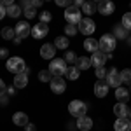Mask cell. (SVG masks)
Wrapping results in <instances>:
<instances>
[{"mask_svg":"<svg viewBox=\"0 0 131 131\" xmlns=\"http://www.w3.org/2000/svg\"><path fill=\"white\" fill-rule=\"evenodd\" d=\"M98 46H100L101 52L108 54V52H112V51L115 49V46H117V39H115L112 33H103L101 39L98 40Z\"/></svg>","mask_w":131,"mask_h":131,"instance_id":"cell-1","label":"cell"},{"mask_svg":"<svg viewBox=\"0 0 131 131\" xmlns=\"http://www.w3.org/2000/svg\"><path fill=\"white\" fill-rule=\"evenodd\" d=\"M49 72L52 73V77H63V75L68 72L67 61L63 60V58H54V60L49 63Z\"/></svg>","mask_w":131,"mask_h":131,"instance_id":"cell-2","label":"cell"},{"mask_svg":"<svg viewBox=\"0 0 131 131\" xmlns=\"http://www.w3.org/2000/svg\"><path fill=\"white\" fill-rule=\"evenodd\" d=\"M68 112H70V115L77 117V119H79V117H84L86 112H88V105L81 100H72L70 103H68Z\"/></svg>","mask_w":131,"mask_h":131,"instance_id":"cell-3","label":"cell"},{"mask_svg":"<svg viewBox=\"0 0 131 131\" xmlns=\"http://www.w3.org/2000/svg\"><path fill=\"white\" fill-rule=\"evenodd\" d=\"M25 68H26V63H25V60L19 58V56H14V58H9V60H7V70L12 72L14 75L25 73Z\"/></svg>","mask_w":131,"mask_h":131,"instance_id":"cell-4","label":"cell"},{"mask_svg":"<svg viewBox=\"0 0 131 131\" xmlns=\"http://www.w3.org/2000/svg\"><path fill=\"white\" fill-rule=\"evenodd\" d=\"M65 19L68 25H79L82 21V12L79 9H75L73 5H70L68 9H65Z\"/></svg>","mask_w":131,"mask_h":131,"instance_id":"cell-5","label":"cell"},{"mask_svg":"<svg viewBox=\"0 0 131 131\" xmlns=\"http://www.w3.org/2000/svg\"><path fill=\"white\" fill-rule=\"evenodd\" d=\"M77 26H79V31L84 33L86 37H91L94 33V30H96V25H94V21L91 19V18H82V21Z\"/></svg>","mask_w":131,"mask_h":131,"instance_id":"cell-6","label":"cell"},{"mask_svg":"<svg viewBox=\"0 0 131 131\" xmlns=\"http://www.w3.org/2000/svg\"><path fill=\"white\" fill-rule=\"evenodd\" d=\"M105 82H107L110 88H115V89H117V88H121L122 81H121V73L117 72V68H110V70H108Z\"/></svg>","mask_w":131,"mask_h":131,"instance_id":"cell-7","label":"cell"},{"mask_svg":"<svg viewBox=\"0 0 131 131\" xmlns=\"http://www.w3.org/2000/svg\"><path fill=\"white\" fill-rule=\"evenodd\" d=\"M110 58H112L110 54H105V52H101V51H96V52H93V56H91V63H93V67L100 68V67H105V63L110 60Z\"/></svg>","mask_w":131,"mask_h":131,"instance_id":"cell-8","label":"cell"},{"mask_svg":"<svg viewBox=\"0 0 131 131\" xmlns=\"http://www.w3.org/2000/svg\"><path fill=\"white\" fill-rule=\"evenodd\" d=\"M96 10L100 12L101 16H110V14H114V10H115V5H114V2H110V0H101L100 4H96Z\"/></svg>","mask_w":131,"mask_h":131,"instance_id":"cell-9","label":"cell"},{"mask_svg":"<svg viewBox=\"0 0 131 131\" xmlns=\"http://www.w3.org/2000/svg\"><path fill=\"white\" fill-rule=\"evenodd\" d=\"M49 86H51V91L54 94H61V93H65V89H67V82H65L63 77H52Z\"/></svg>","mask_w":131,"mask_h":131,"instance_id":"cell-10","label":"cell"},{"mask_svg":"<svg viewBox=\"0 0 131 131\" xmlns=\"http://www.w3.org/2000/svg\"><path fill=\"white\" fill-rule=\"evenodd\" d=\"M14 31H16V37H19V39H25V37H28L31 35V26L26 23V21H19L16 26H14Z\"/></svg>","mask_w":131,"mask_h":131,"instance_id":"cell-11","label":"cell"},{"mask_svg":"<svg viewBox=\"0 0 131 131\" xmlns=\"http://www.w3.org/2000/svg\"><path fill=\"white\" fill-rule=\"evenodd\" d=\"M47 33H49V26H47L46 23H37V25L31 28V37H33V39H39V40L44 39Z\"/></svg>","mask_w":131,"mask_h":131,"instance_id":"cell-12","label":"cell"},{"mask_svg":"<svg viewBox=\"0 0 131 131\" xmlns=\"http://www.w3.org/2000/svg\"><path fill=\"white\" fill-rule=\"evenodd\" d=\"M108 89H110V86L105 81H98L94 84V94H96L98 98H105V96L108 94Z\"/></svg>","mask_w":131,"mask_h":131,"instance_id":"cell-13","label":"cell"},{"mask_svg":"<svg viewBox=\"0 0 131 131\" xmlns=\"http://www.w3.org/2000/svg\"><path fill=\"white\" fill-rule=\"evenodd\" d=\"M54 54H56V47L52 44H44L40 47V56L44 60H54Z\"/></svg>","mask_w":131,"mask_h":131,"instance_id":"cell-14","label":"cell"},{"mask_svg":"<svg viewBox=\"0 0 131 131\" xmlns=\"http://www.w3.org/2000/svg\"><path fill=\"white\" fill-rule=\"evenodd\" d=\"M114 114H115L117 119H124V117H128L129 108H128L126 103H115V105H114Z\"/></svg>","mask_w":131,"mask_h":131,"instance_id":"cell-15","label":"cell"},{"mask_svg":"<svg viewBox=\"0 0 131 131\" xmlns=\"http://www.w3.org/2000/svg\"><path fill=\"white\" fill-rule=\"evenodd\" d=\"M12 122H14L16 126H19V128H25V126L28 124V115H26L25 112H14Z\"/></svg>","mask_w":131,"mask_h":131,"instance_id":"cell-16","label":"cell"},{"mask_svg":"<svg viewBox=\"0 0 131 131\" xmlns=\"http://www.w3.org/2000/svg\"><path fill=\"white\" fill-rule=\"evenodd\" d=\"M77 128L81 131H89L93 128V119L88 117V115H84V117H79L77 119Z\"/></svg>","mask_w":131,"mask_h":131,"instance_id":"cell-17","label":"cell"},{"mask_svg":"<svg viewBox=\"0 0 131 131\" xmlns=\"http://www.w3.org/2000/svg\"><path fill=\"white\" fill-rule=\"evenodd\" d=\"M114 129L115 131H131V121L128 117L124 119H117L115 124H114Z\"/></svg>","mask_w":131,"mask_h":131,"instance_id":"cell-18","label":"cell"},{"mask_svg":"<svg viewBox=\"0 0 131 131\" xmlns=\"http://www.w3.org/2000/svg\"><path fill=\"white\" fill-rule=\"evenodd\" d=\"M14 88L16 89H23V88H26V84H28V75L26 73H18V75H14Z\"/></svg>","mask_w":131,"mask_h":131,"instance_id":"cell-19","label":"cell"},{"mask_svg":"<svg viewBox=\"0 0 131 131\" xmlns=\"http://www.w3.org/2000/svg\"><path fill=\"white\" fill-rule=\"evenodd\" d=\"M115 98H117V103H126V101L129 100V89L117 88L115 89Z\"/></svg>","mask_w":131,"mask_h":131,"instance_id":"cell-20","label":"cell"},{"mask_svg":"<svg viewBox=\"0 0 131 131\" xmlns=\"http://www.w3.org/2000/svg\"><path fill=\"white\" fill-rule=\"evenodd\" d=\"M84 49L89 51V52H96V51H100L98 40H96V39H93V37H88V39L84 40Z\"/></svg>","mask_w":131,"mask_h":131,"instance_id":"cell-21","label":"cell"},{"mask_svg":"<svg viewBox=\"0 0 131 131\" xmlns=\"http://www.w3.org/2000/svg\"><path fill=\"white\" fill-rule=\"evenodd\" d=\"M115 39H128V30L122 26V25H115L114 26V33H112Z\"/></svg>","mask_w":131,"mask_h":131,"instance_id":"cell-22","label":"cell"},{"mask_svg":"<svg viewBox=\"0 0 131 131\" xmlns=\"http://www.w3.org/2000/svg\"><path fill=\"white\" fill-rule=\"evenodd\" d=\"M91 65V58H88V56H81V58H77V68L79 70H88Z\"/></svg>","mask_w":131,"mask_h":131,"instance_id":"cell-23","label":"cell"},{"mask_svg":"<svg viewBox=\"0 0 131 131\" xmlns=\"http://www.w3.org/2000/svg\"><path fill=\"white\" fill-rule=\"evenodd\" d=\"M0 35H2V39H5V40H14L16 31H14V28H10V26H4L2 31H0Z\"/></svg>","mask_w":131,"mask_h":131,"instance_id":"cell-24","label":"cell"},{"mask_svg":"<svg viewBox=\"0 0 131 131\" xmlns=\"http://www.w3.org/2000/svg\"><path fill=\"white\" fill-rule=\"evenodd\" d=\"M96 12V4H93V2H84V5H82V14H88V18H91V14H94Z\"/></svg>","mask_w":131,"mask_h":131,"instance_id":"cell-25","label":"cell"},{"mask_svg":"<svg viewBox=\"0 0 131 131\" xmlns=\"http://www.w3.org/2000/svg\"><path fill=\"white\" fill-rule=\"evenodd\" d=\"M68 44H70V42H68L67 37H56V39H54V47H56V49H67Z\"/></svg>","mask_w":131,"mask_h":131,"instance_id":"cell-26","label":"cell"},{"mask_svg":"<svg viewBox=\"0 0 131 131\" xmlns=\"http://www.w3.org/2000/svg\"><path fill=\"white\" fill-rule=\"evenodd\" d=\"M67 75H68V79H70V81H77V79L81 77V70H79L77 67H70L68 72H67Z\"/></svg>","mask_w":131,"mask_h":131,"instance_id":"cell-27","label":"cell"},{"mask_svg":"<svg viewBox=\"0 0 131 131\" xmlns=\"http://www.w3.org/2000/svg\"><path fill=\"white\" fill-rule=\"evenodd\" d=\"M39 81L51 82V81H52V73H51L49 70H40V72H39Z\"/></svg>","mask_w":131,"mask_h":131,"instance_id":"cell-28","label":"cell"},{"mask_svg":"<svg viewBox=\"0 0 131 131\" xmlns=\"http://www.w3.org/2000/svg\"><path fill=\"white\" fill-rule=\"evenodd\" d=\"M19 14H21V9H19V5H16V4L10 5L9 9H7V16L9 18H18Z\"/></svg>","mask_w":131,"mask_h":131,"instance_id":"cell-29","label":"cell"},{"mask_svg":"<svg viewBox=\"0 0 131 131\" xmlns=\"http://www.w3.org/2000/svg\"><path fill=\"white\" fill-rule=\"evenodd\" d=\"M121 81L122 84H129L131 86V68H126V70L121 72Z\"/></svg>","mask_w":131,"mask_h":131,"instance_id":"cell-30","label":"cell"},{"mask_svg":"<svg viewBox=\"0 0 131 131\" xmlns=\"http://www.w3.org/2000/svg\"><path fill=\"white\" fill-rule=\"evenodd\" d=\"M121 25L128 31L131 30V12H128V14H124V16H122V23H121Z\"/></svg>","mask_w":131,"mask_h":131,"instance_id":"cell-31","label":"cell"},{"mask_svg":"<svg viewBox=\"0 0 131 131\" xmlns=\"http://www.w3.org/2000/svg\"><path fill=\"white\" fill-rule=\"evenodd\" d=\"M39 18H40V23H46V25H47V23L52 19V14H51L49 10H44L42 14H39Z\"/></svg>","mask_w":131,"mask_h":131,"instance_id":"cell-32","label":"cell"},{"mask_svg":"<svg viewBox=\"0 0 131 131\" xmlns=\"http://www.w3.org/2000/svg\"><path fill=\"white\" fill-rule=\"evenodd\" d=\"M23 14H25L28 19H31V18L37 16V10H35V7H26V9H23Z\"/></svg>","mask_w":131,"mask_h":131,"instance_id":"cell-33","label":"cell"},{"mask_svg":"<svg viewBox=\"0 0 131 131\" xmlns=\"http://www.w3.org/2000/svg\"><path fill=\"white\" fill-rule=\"evenodd\" d=\"M107 73H108V70H107L105 67H100V68H96V77H98L100 81L107 79Z\"/></svg>","mask_w":131,"mask_h":131,"instance_id":"cell-34","label":"cell"},{"mask_svg":"<svg viewBox=\"0 0 131 131\" xmlns=\"http://www.w3.org/2000/svg\"><path fill=\"white\" fill-rule=\"evenodd\" d=\"M63 60L67 61V63H75V61H77V56H75V52L68 51V52L65 54V58H63Z\"/></svg>","mask_w":131,"mask_h":131,"instance_id":"cell-35","label":"cell"},{"mask_svg":"<svg viewBox=\"0 0 131 131\" xmlns=\"http://www.w3.org/2000/svg\"><path fill=\"white\" fill-rule=\"evenodd\" d=\"M77 30H79V28H75V25H67V26H65V33H67V35H75Z\"/></svg>","mask_w":131,"mask_h":131,"instance_id":"cell-36","label":"cell"},{"mask_svg":"<svg viewBox=\"0 0 131 131\" xmlns=\"http://www.w3.org/2000/svg\"><path fill=\"white\" fill-rule=\"evenodd\" d=\"M56 5H58V7H65V9H68V7L72 5V2H70V0H56Z\"/></svg>","mask_w":131,"mask_h":131,"instance_id":"cell-37","label":"cell"},{"mask_svg":"<svg viewBox=\"0 0 131 131\" xmlns=\"http://www.w3.org/2000/svg\"><path fill=\"white\" fill-rule=\"evenodd\" d=\"M5 94H7V88H5L4 81L0 79V96H5Z\"/></svg>","mask_w":131,"mask_h":131,"instance_id":"cell-38","label":"cell"},{"mask_svg":"<svg viewBox=\"0 0 131 131\" xmlns=\"http://www.w3.org/2000/svg\"><path fill=\"white\" fill-rule=\"evenodd\" d=\"M7 56H9V51L5 49V47H2V49H0V58H4V60H5Z\"/></svg>","mask_w":131,"mask_h":131,"instance_id":"cell-39","label":"cell"},{"mask_svg":"<svg viewBox=\"0 0 131 131\" xmlns=\"http://www.w3.org/2000/svg\"><path fill=\"white\" fill-rule=\"evenodd\" d=\"M25 131H37V128H35V124H30V122H28V124L25 126Z\"/></svg>","mask_w":131,"mask_h":131,"instance_id":"cell-40","label":"cell"},{"mask_svg":"<svg viewBox=\"0 0 131 131\" xmlns=\"http://www.w3.org/2000/svg\"><path fill=\"white\" fill-rule=\"evenodd\" d=\"M42 4H44V2H42V0H33V2H31V5H33V7H35V9H37V7H40Z\"/></svg>","mask_w":131,"mask_h":131,"instance_id":"cell-41","label":"cell"},{"mask_svg":"<svg viewBox=\"0 0 131 131\" xmlns=\"http://www.w3.org/2000/svg\"><path fill=\"white\" fill-rule=\"evenodd\" d=\"M72 5H73V7L77 9V7H82V5H84V2H82V0H75V2H73Z\"/></svg>","mask_w":131,"mask_h":131,"instance_id":"cell-42","label":"cell"},{"mask_svg":"<svg viewBox=\"0 0 131 131\" xmlns=\"http://www.w3.org/2000/svg\"><path fill=\"white\" fill-rule=\"evenodd\" d=\"M9 103V100H7V94L5 96H0V105H7Z\"/></svg>","mask_w":131,"mask_h":131,"instance_id":"cell-43","label":"cell"},{"mask_svg":"<svg viewBox=\"0 0 131 131\" xmlns=\"http://www.w3.org/2000/svg\"><path fill=\"white\" fill-rule=\"evenodd\" d=\"M7 14V9H4L2 5H0V19H4V16Z\"/></svg>","mask_w":131,"mask_h":131,"instance_id":"cell-44","label":"cell"},{"mask_svg":"<svg viewBox=\"0 0 131 131\" xmlns=\"http://www.w3.org/2000/svg\"><path fill=\"white\" fill-rule=\"evenodd\" d=\"M14 93H16V88H14V86H12V88H7V94H10V96H12Z\"/></svg>","mask_w":131,"mask_h":131,"instance_id":"cell-45","label":"cell"},{"mask_svg":"<svg viewBox=\"0 0 131 131\" xmlns=\"http://www.w3.org/2000/svg\"><path fill=\"white\" fill-rule=\"evenodd\" d=\"M12 42H14V44H21V39H19V37H14V40H12Z\"/></svg>","mask_w":131,"mask_h":131,"instance_id":"cell-46","label":"cell"},{"mask_svg":"<svg viewBox=\"0 0 131 131\" xmlns=\"http://www.w3.org/2000/svg\"><path fill=\"white\" fill-rule=\"evenodd\" d=\"M128 119H129V121H131V110H129V114H128Z\"/></svg>","mask_w":131,"mask_h":131,"instance_id":"cell-47","label":"cell"},{"mask_svg":"<svg viewBox=\"0 0 131 131\" xmlns=\"http://www.w3.org/2000/svg\"><path fill=\"white\" fill-rule=\"evenodd\" d=\"M129 93H131V88H129Z\"/></svg>","mask_w":131,"mask_h":131,"instance_id":"cell-48","label":"cell"}]
</instances>
